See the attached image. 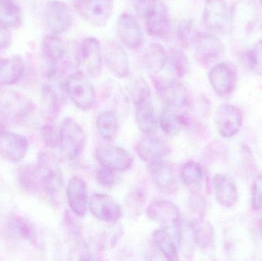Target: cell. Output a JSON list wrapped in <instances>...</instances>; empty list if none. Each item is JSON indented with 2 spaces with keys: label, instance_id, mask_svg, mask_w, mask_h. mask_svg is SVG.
Returning <instances> with one entry per match:
<instances>
[{
  "label": "cell",
  "instance_id": "6da1fadb",
  "mask_svg": "<svg viewBox=\"0 0 262 261\" xmlns=\"http://www.w3.org/2000/svg\"><path fill=\"white\" fill-rule=\"evenodd\" d=\"M129 90L139 129L146 134L154 133L157 130V122L149 84L143 78H136L130 81Z\"/></svg>",
  "mask_w": 262,
  "mask_h": 261
},
{
  "label": "cell",
  "instance_id": "7a4b0ae2",
  "mask_svg": "<svg viewBox=\"0 0 262 261\" xmlns=\"http://www.w3.org/2000/svg\"><path fill=\"white\" fill-rule=\"evenodd\" d=\"M36 168L40 188L51 199L56 200L62 194L64 185V176L56 156L50 153H41L38 156Z\"/></svg>",
  "mask_w": 262,
  "mask_h": 261
},
{
  "label": "cell",
  "instance_id": "3957f363",
  "mask_svg": "<svg viewBox=\"0 0 262 261\" xmlns=\"http://www.w3.org/2000/svg\"><path fill=\"white\" fill-rule=\"evenodd\" d=\"M64 88L66 94L81 110L87 111L95 105V89L82 72H74L69 75L64 81Z\"/></svg>",
  "mask_w": 262,
  "mask_h": 261
},
{
  "label": "cell",
  "instance_id": "277c9868",
  "mask_svg": "<svg viewBox=\"0 0 262 261\" xmlns=\"http://www.w3.org/2000/svg\"><path fill=\"white\" fill-rule=\"evenodd\" d=\"M61 148L69 160L80 157L86 147L87 138L82 127L72 118H66L61 126Z\"/></svg>",
  "mask_w": 262,
  "mask_h": 261
},
{
  "label": "cell",
  "instance_id": "5b68a950",
  "mask_svg": "<svg viewBox=\"0 0 262 261\" xmlns=\"http://www.w3.org/2000/svg\"><path fill=\"white\" fill-rule=\"evenodd\" d=\"M156 91L165 105L182 107L189 106L190 96L177 78H163L154 75L152 78Z\"/></svg>",
  "mask_w": 262,
  "mask_h": 261
},
{
  "label": "cell",
  "instance_id": "8992f818",
  "mask_svg": "<svg viewBox=\"0 0 262 261\" xmlns=\"http://www.w3.org/2000/svg\"><path fill=\"white\" fill-rule=\"evenodd\" d=\"M76 9L80 16L96 27L108 23L114 10L113 0H78Z\"/></svg>",
  "mask_w": 262,
  "mask_h": 261
},
{
  "label": "cell",
  "instance_id": "52a82bcc",
  "mask_svg": "<svg viewBox=\"0 0 262 261\" xmlns=\"http://www.w3.org/2000/svg\"><path fill=\"white\" fill-rule=\"evenodd\" d=\"M192 48L195 60L203 67L218 61L225 52L222 41L215 35L206 32L199 34Z\"/></svg>",
  "mask_w": 262,
  "mask_h": 261
},
{
  "label": "cell",
  "instance_id": "ba28073f",
  "mask_svg": "<svg viewBox=\"0 0 262 261\" xmlns=\"http://www.w3.org/2000/svg\"><path fill=\"white\" fill-rule=\"evenodd\" d=\"M45 21L51 33L58 35L69 30L72 16L69 6L61 0H50L44 11Z\"/></svg>",
  "mask_w": 262,
  "mask_h": 261
},
{
  "label": "cell",
  "instance_id": "9c48e42d",
  "mask_svg": "<svg viewBox=\"0 0 262 261\" xmlns=\"http://www.w3.org/2000/svg\"><path fill=\"white\" fill-rule=\"evenodd\" d=\"M146 214L166 229L177 230L182 223L180 208L171 201H154L146 208Z\"/></svg>",
  "mask_w": 262,
  "mask_h": 261
},
{
  "label": "cell",
  "instance_id": "30bf717a",
  "mask_svg": "<svg viewBox=\"0 0 262 261\" xmlns=\"http://www.w3.org/2000/svg\"><path fill=\"white\" fill-rule=\"evenodd\" d=\"M89 208L97 219L115 225L122 216V210L116 201L105 193H95L90 197Z\"/></svg>",
  "mask_w": 262,
  "mask_h": 261
},
{
  "label": "cell",
  "instance_id": "8fae6325",
  "mask_svg": "<svg viewBox=\"0 0 262 261\" xmlns=\"http://www.w3.org/2000/svg\"><path fill=\"white\" fill-rule=\"evenodd\" d=\"M96 160L101 167L115 171H127L132 167L134 159L124 149L117 146H101L95 151Z\"/></svg>",
  "mask_w": 262,
  "mask_h": 261
},
{
  "label": "cell",
  "instance_id": "7c38bea8",
  "mask_svg": "<svg viewBox=\"0 0 262 261\" xmlns=\"http://www.w3.org/2000/svg\"><path fill=\"white\" fill-rule=\"evenodd\" d=\"M104 60L109 72L120 79L130 76V66L128 55L125 49L115 41L106 43L104 50Z\"/></svg>",
  "mask_w": 262,
  "mask_h": 261
},
{
  "label": "cell",
  "instance_id": "4fadbf2b",
  "mask_svg": "<svg viewBox=\"0 0 262 261\" xmlns=\"http://www.w3.org/2000/svg\"><path fill=\"white\" fill-rule=\"evenodd\" d=\"M29 148L27 138L21 134L9 132L0 133V156L11 163H18L26 156Z\"/></svg>",
  "mask_w": 262,
  "mask_h": 261
},
{
  "label": "cell",
  "instance_id": "5bb4252c",
  "mask_svg": "<svg viewBox=\"0 0 262 261\" xmlns=\"http://www.w3.org/2000/svg\"><path fill=\"white\" fill-rule=\"evenodd\" d=\"M149 173L154 186L160 193L172 194L178 188V182L172 163L161 159L149 164Z\"/></svg>",
  "mask_w": 262,
  "mask_h": 261
},
{
  "label": "cell",
  "instance_id": "9a60e30c",
  "mask_svg": "<svg viewBox=\"0 0 262 261\" xmlns=\"http://www.w3.org/2000/svg\"><path fill=\"white\" fill-rule=\"evenodd\" d=\"M80 60L91 77H98L102 72L103 60L101 44L96 38H85L78 47Z\"/></svg>",
  "mask_w": 262,
  "mask_h": 261
},
{
  "label": "cell",
  "instance_id": "2e32d148",
  "mask_svg": "<svg viewBox=\"0 0 262 261\" xmlns=\"http://www.w3.org/2000/svg\"><path fill=\"white\" fill-rule=\"evenodd\" d=\"M209 79L215 93L220 96H224L235 90L238 76L232 64L222 62L212 67L209 72Z\"/></svg>",
  "mask_w": 262,
  "mask_h": 261
},
{
  "label": "cell",
  "instance_id": "e0dca14e",
  "mask_svg": "<svg viewBox=\"0 0 262 261\" xmlns=\"http://www.w3.org/2000/svg\"><path fill=\"white\" fill-rule=\"evenodd\" d=\"M42 52L48 63V78H58V65L67 54L64 41L55 34H48L42 39Z\"/></svg>",
  "mask_w": 262,
  "mask_h": 261
},
{
  "label": "cell",
  "instance_id": "ac0fdd59",
  "mask_svg": "<svg viewBox=\"0 0 262 261\" xmlns=\"http://www.w3.org/2000/svg\"><path fill=\"white\" fill-rule=\"evenodd\" d=\"M203 20L206 29L220 32L226 29L229 22V11L225 0H206L203 8Z\"/></svg>",
  "mask_w": 262,
  "mask_h": 261
},
{
  "label": "cell",
  "instance_id": "d6986e66",
  "mask_svg": "<svg viewBox=\"0 0 262 261\" xmlns=\"http://www.w3.org/2000/svg\"><path fill=\"white\" fill-rule=\"evenodd\" d=\"M135 150L142 160L150 164L163 159L170 153L171 147L163 138L148 136L137 142Z\"/></svg>",
  "mask_w": 262,
  "mask_h": 261
},
{
  "label": "cell",
  "instance_id": "ffe728a7",
  "mask_svg": "<svg viewBox=\"0 0 262 261\" xmlns=\"http://www.w3.org/2000/svg\"><path fill=\"white\" fill-rule=\"evenodd\" d=\"M66 196L72 212L78 217H84L89 206L87 185L84 179L73 176L68 184Z\"/></svg>",
  "mask_w": 262,
  "mask_h": 261
},
{
  "label": "cell",
  "instance_id": "44dd1931",
  "mask_svg": "<svg viewBox=\"0 0 262 261\" xmlns=\"http://www.w3.org/2000/svg\"><path fill=\"white\" fill-rule=\"evenodd\" d=\"M216 122L220 134L224 137H232L241 129L243 113L235 106L223 104L217 111Z\"/></svg>",
  "mask_w": 262,
  "mask_h": 261
},
{
  "label": "cell",
  "instance_id": "7402d4cb",
  "mask_svg": "<svg viewBox=\"0 0 262 261\" xmlns=\"http://www.w3.org/2000/svg\"><path fill=\"white\" fill-rule=\"evenodd\" d=\"M117 32L124 45L137 49L143 44V32L140 24L130 14L123 13L117 22Z\"/></svg>",
  "mask_w": 262,
  "mask_h": 261
},
{
  "label": "cell",
  "instance_id": "603a6c76",
  "mask_svg": "<svg viewBox=\"0 0 262 261\" xmlns=\"http://www.w3.org/2000/svg\"><path fill=\"white\" fill-rule=\"evenodd\" d=\"M217 202L226 208L233 207L238 202V193L235 181L229 175L217 174L212 180Z\"/></svg>",
  "mask_w": 262,
  "mask_h": 261
},
{
  "label": "cell",
  "instance_id": "cb8c5ba5",
  "mask_svg": "<svg viewBox=\"0 0 262 261\" xmlns=\"http://www.w3.org/2000/svg\"><path fill=\"white\" fill-rule=\"evenodd\" d=\"M190 116L184 112L180 111V108L165 105L160 117V124L165 134L174 136L178 134L182 127L189 125Z\"/></svg>",
  "mask_w": 262,
  "mask_h": 261
},
{
  "label": "cell",
  "instance_id": "d4e9b609",
  "mask_svg": "<svg viewBox=\"0 0 262 261\" xmlns=\"http://www.w3.org/2000/svg\"><path fill=\"white\" fill-rule=\"evenodd\" d=\"M149 35L156 38H165L171 32V20L164 5L158 3L156 10L144 19Z\"/></svg>",
  "mask_w": 262,
  "mask_h": 261
},
{
  "label": "cell",
  "instance_id": "484cf974",
  "mask_svg": "<svg viewBox=\"0 0 262 261\" xmlns=\"http://www.w3.org/2000/svg\"><path fill=\"white\" fill-rule=\"evenodd\" d=\"M25 65L19 56L0 58V85L16 84L24 74Z\"/></svg>",
  "mask_w": 262,
  "mask_h": 261
},
{
  "label": "cell",
  "instance_id": "4316f807",
  "mask_svg": "<svg viewBox=\"0 0 262 261\" xmlns=\"http://www.w3.org/2000/svg\"><path fill=\"white\" fill-rule=\"evenodd\" d=\"M189 224L194 243L204 249L210 248L215 239V231L212 224L202 218H197Z\"/></svg>",
  "mask_w": 262,
  "mask_h": 261
},
{
  "label": "cell",
  "instance_id": "83f0119b",
  "mask_svg": "<svg viewBox=\"0 0 262 261\" xmlns=\"http://www.w3.org/2000/svg\"><path fill=\"white\" fill-rule=\"evenodd\" d=\"M144 63L148 72L152 75L160 74L168 63V54L163 45L152 43L144 55Z\"/></svg>",
  "mask_w": 262,
  "mask_h": 261
},
{
  "label": "cell",
  "instance_id": "f1b7e54d",
  "mask_svg": "<svg viewBox=\"0 0 262 261\" xmlns=\"http://www.w3.org/2000/svg\"><path fill=\"white\" fill-rule=\"evenodd\" d=\"M96 126L100 136L106 140H113L118 136L119 123L113 111L106 110L100 113L97 118Z\"/></svg>",
  "mask_w": 262,
  "mask_h": 261
},
{
  "label": "cell",
  "instance_id": "f546056e",
  "mask_svg": "<svg viewBox=\"0 0 262 261\" xmlns=\"http://www.w3.org/2000/svg\"><path fill=\"white\" fill-rule=\"evenodd\" d=\"M10 230L18 237L27 241L29 243L36 244L38 240L36 228L26 218L15 216L11 218L9 222Z\"/></svg>",
  "mask_w": 262,
  "mask_h": 261
},
{
  "label": "cell",
  "instance_id": "4dcf8cb0",
  "mask_svg": "<svg viewBox=\"0 0 262 261\" xmlns=\"http://www.w3.org/2000/svg\"><path fill=\"white\" fill-rule=\"evenodd\" d=\"M152 239L157 248L166 260H178V251L173 239L167 231L164 229L156 230L152 234Z\"/></svg>",
  "mask_w": 262,
  "mask_h": 261
},
{
  "label": "cell",
  "instance_id": "1f68e13d",
  "mask_svg": "<svg viewBox=\"0 0 262 261\" xmlns=\"http://www.w3.org/2000/svg\"><path fill=\"white\" fill-rule=\"evenodd\" d=\"M19 6L12 0H0V23L8 28H15L21 23Z\"/></svg>",
  "mask_w": 262,
  "mask_h": 261
},
{
  "label": "cell",
  "instance_id": "d6a6232c",
  "mask_svg": "<svg viewBox=\"0 0 262 261\" xmlns=\"http://www.w3.org/2000/svg\"><path fill=\"white\" fill-rule=\"evenodd\" d=\"M168 62L177 79H181L187 75L189 68V60L181 49L177 48L171 49L169 55H168Z\"/></svg>",
  "mask_w": 262,
  "mask_h": 261
},
{
  "label": "cell",
  "instance_id": "836d02e7",
  "mask_svg": "<svg viewBox=\"0 0 262 261\" xmlns=\"http://www.w3.org/2000/svg\"><path fill=\"white\" fill-rule=\"evenodd\" d=\"M203 170L196 162H186L181 170V179L188 188L196 191L203 181Z\"/></svg>",
  "mask_w": 262,
  "mask_h": 261
},
{
  "label": "cell",
  "instance_id": "e575fe53",
  "mask_svg": "<svg viewBox=\"0 0 262 261\" xmlns=\"http://www.w3.org/2000/svg\"><path fill=\"white\" fill-rule=\"evenodd\" d=\"M18 182L26 191H36L40 188L39 176L36 165H23L18 173Z\"/></svg>",
  "mask_w": 262,
  "mask_h": 261
},
{
  "label": "cell",
  "instance_id": "d590c367",
  "mask_svg": "<svg viewBox=\"0 0 262 261\" xmlns=\"http://www.w3.org/2000/svg\"><path fill=\"white\" fill-rule=\"evenodd\" d=\"M200 33L193 21L191 20H186L179 25L177 36L181 45L186 49V48L192 47Z\"/></svg>",
  "mask_w": 262,
  "mask_h": 261
},
{
  "label": "cell",
  "instance_id": "8d00e7d4",
  "mask_svg": "<svg viewBox=\"0 0 262 261\" xmlns=\"http://www.w3.org/2000/svg\"><path fill=\"white\" fill-rule=\"evenodd\" d=\"M41 133L46 147L53 150L61 147L62 141L61 127H58L55 123L48 122L41 127Z\"/></svg>",
  "mask_w": 262,
  "mask_h": 261
},
{
  "label": "cell",
  "instance_id": "74e56055",
  "mask_svg": "<svg viewBox=\"0 0 262 261\" xmlns=\"http://www.w3.org/2000/svg\"><path fill=\"white\" fill-rule=\"evenodd\" d=\"M158 3L157 0H131L136 13L143 20L146 19L156 10Z\"/></svg>",
  "mask_w": 262,
  "mask_h": 261
},
{
  "label": "cell",
  "instance_id": "f35d334b",
  "mask_svg": "<svg viewBox=\"0 0 262 261\" xmlns=\"http://www.w3.org/2000/svg\"><path fill=\"white\" fill-rule=\"evenodd\" d=\"M248 59L252 72L256 75H262V39L249 52Z\"/></svg>",
  "mask_w": 262,
  "mask_h": 261
},
{
  "label": "cell",
  "instance_id": "ab89813d",
  "mask_svg": "<svg viewBox=\"0 0 262 261\" xmlns=\"http://www.w3.org/2000/svg\"><path fill=\"white\" fill-rule=\"evenodd\" d=\"M96 180L98 183L106 188L114 186L117 181L115 170L102 167L96 172Z\"/></svg>",
  "mask_w": 262,
  "mask_h": 261
},
{
  "label": "cell",
  "instance_id": "60d3db41",
  "mask_svg": "<svg viewBox=\"0 0 262 261\" xmlns=\"http://www.w3.org/2000/svg\"><path fill=\"white\" fill-rule=\"evenodd\" d=\"M121 231L118 227H112L110 229L105 231V232L100 237L98 245L100 248L104 250L112 248L118 241L119 237V232Z\"/></svg>",
  "mask_w": 262,
  "mask_h": 261
},
{
  "label": "cell",
  "instance_id": "b9f144b4",
  "mask_svg": "<svg viewBox=\"0 0 262 261\" xmlns=\"http://www.w3.org/2000/svg\"><path fill=\"white\" fill-rule=\"evenodd\" d=\"M252 205L254 210L262 209V176L255 181L252 186Z\"/></svg>",
  "mask_w": 262,
  "mask_h": 261
},
{
  "label": "cell",
  "instance_id": "7bdbcfd3",
  "mask_svg": "<svg viewBox=\"0 0 262 261\" xmlns=\"http://www.w3.org/2000/svg\"><path fill=\"white\" fill-rule=\"evenodd\" d=\"M128 207L135 212H138L140 208L143 207L145 203V193L143 190H136L130 194V199L127 200Z\"/></svg>",
  "mask_w": 262,
  "mask_h": 261
},
{
  "label": "cell",
  "instance_id": "ee69618b",
  "mask_svg": "<svg viewBox=\"0 0 262 261\" xmlns=\"http://www.w3.org/2000/svg\"><path fill=\"white\" fill-rule=\"evenodd\" d=\"M12 44V34L9 28L0 23V50L8 49Z\"/></svg>",
  "mask_w": 262,
  "mask_h": 261
},
{
  "label": "cell",
  "instance_id": "f6af8a7d",
  "mask_svg": "<svg viewBox=\"0 0 262 261\" xmlns=\"http://www.w3.org/2000/svg\"><path fill=\"white\" fill-rule=\"evenodd\" d=\"M259 1L262 3V0H259Z\"/></svg>",
  "mask_w": 262,
  "mask_h": 261
}]
</instances>
